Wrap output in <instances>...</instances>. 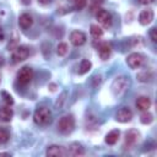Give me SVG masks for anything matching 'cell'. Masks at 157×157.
Returning <instances> with one entry per match:
<instances>
[{"instance_id":"obj_18","label":"cell","mask_w":157,"mask_h":157,"mask_svg":"<svg viewBox=\"0 0 157 157\" xmlns=\"http://www.w3.org/2000/svg\"><path fill=\"white\" fill-rule=\"evenodd\" d=\"M119 137H120V131L117 130V129H114V130L109 131V132L105 135V142H107L108 145H115V144L118 142Z\"/></svg>"},{"instance_id":"obj_20","label":"cell","mask_w":157,"mask_h":157,"mask_svg":"<svg viewBox=\"0 0 157 157\" xmlns=\"http://www.w3.org/2000/svg\"><path fill=\"white\" fill-rule=\"evenodd\" d=\"M152 77H153L152 72L146 71V70H145V71H141V72L137 74V80L141 81V82H148V81L152 80Z\"/></svg>"},{"instance_id":"obj_2","label":"cell","mask_w":157,"mask_h":157,"mask_svg":"<svg viewBox=\"0 0 157 157\" xmlns=\"http://www.w3.org/2000/svg\"><path fill=\"white\" fill-rule=\"evenodd\" d=\"M33 120L38 125H48L52 121V112L47 107H39L34 114H33Z\"/></svg>"},{"instance_id":"obj_14","label":"cell","mask_w":157,"mask_h":157,"mask_svg":"<svg viewBox=\"0 0 157 157\" xmlns=\"http://www.w3.org/2000/svg\"><path fill=\"white\" fill-rule=\"evenodd\" d=\"M18 25L22 29H27L33 25V18L29 13H22L18 17Z\"/></svg>"},{"instance_id":"obj_1","label":"cell","mask_w":157,"mask_h":157,"mask_svg":"<svg viewBox=\"0 0 157 157\" xmlns=\"http://www.w3.org/2000/svg\"><path fill=\"white\" fill-rule=\"evenodd\" d=\"M129 87V80L128 77L125 76H118L114 78L112 86H110V90H112V93L115 96V97H120L123 96L126 90Z\"/></svg>"},{"instance_id":"obj_7","label":"cell","mask_w":157,"mask_h":157,"mask_svg":"<svg viewBox=\"0 0 157 157\" xmlns=\"http://www.w3.org/2000/svg\"><path fill=\"white\" fill-rule=\"evenodd\" d=\"M96 17L98 20V22L104 26V27H109L112 25V15L107 11V10H103V9H98L97 12H96Z\"/></svg>"},{"instance_id":"obj_21","label":"cell","mask_w":157,"mask_h":157,"mask_svg":"<svg viewBox=\"0 0 157 157\" xmlns=\"http://www.w3.org/2000/svg\"><path fill=\"white\" fill-rule=\"evenodd\" d=\"M91 67H92V64H91V61L90 60H82L81 61V64H80V69H78V74H86V72H88L90 70H91Z\"/></svg>"},{"instance_id":"obj_16","label":"cell","mask_w":157,"mask_h":157,"mask_svg":"<svg viewBox=\"0 0 157 157\" xmlns=\"http://www.w3.org/2000/svg\"><path fill=\"white\" fill-rule=\"evenodd\" d=\"M13 112L10 108V105H5V107H0V121H10L12 119Z\"/></svg>"},{"instance_id":"obj_29","label":"cell","mask_w":157,"mask_h":157,"mask_svg":"<svg viewBox=\"0 0 157 157\" xmlns=\"http://www.w3.org/2000/svg\"><path fill=\"white\" fill-rule=\"evenodd\" d=\"M91 1H92V5L93 6H99L101 4H103L104 0H91Z\"/></svg>"},{"instance_id":"obj_31","label":"cell","mask_w":157,"mask_h":157,"mask_svg":"<svg viewBox=\"0 0 157 157\" xmlns=\"http://www.w3.org/2000/svg\"><path fill=\"white\" fill-rule=\"evenodd\" d=\"M4 63H5V60H4V58L0 55V66H2V65H4Z\"/></svg>"},{"instance_id":"obj_28","label":"cell","mask_w":157,"mask_h":157,"mask_svg":"<svg viewBox=\"0 0 157 157\" xmlns=\"http://www.w3.org/2000/svg\"><path fill=\"white\" fill-rule=\"evenodd\" d=\"M141 5H150V4H152L155 0H137Z\"/></svg>"},{"instance_id":"obj_3","label":"cell","mask_w":157,"mask_h":157,"mask_svg":"<svg viewBox=\"0 0 157 157\" xmlns=\"http://www.w3.org/2000/svg\"><path fill=\"white\" fill-rule=\"evenodd\" d=\"M75 128V119L72 115H64L58 123V129L61 134H70Z\"/></svg>"},{"instance_id":"obj_24","label":"cell","mask_w":157,"mask_h":157,"mask_svg":"<svg viewBox=\"0 0 157 157\" xmlns=\"http://www.w3.org/2000/svg\"><path fill=\"white\" fill-rule=\"evenodd\" d=\"M67 44L66 43H59L58 44V48H56V52H58V55L59 56H64L66 53H67Z\"/></svg>"},{"instance_id":"obj_32","label":"cell","mask_w":157,"mask_h":157,"mask_svg":"<svg viewBox=\"0 0 157 157\" xmlns=\"http://www.w3.org/2000/svg\"><path fill=\"white\" fill-rule=\"evenodd\" d=\"M22 1V4H25V5H28L29 2H31V0H21Z\"/></svg>"},{"instance_id":"obj_4","label":"cell","mask_w":157,"mask_h":157,"mask_svg":"<svg viewBox=\"0 0 157 157\" xmlns=\"http://www.w3.org/2000/svg\"><path fill=\"white\" fill-rule=\"evenodd\" d=\"M32 78H33V70L29 66H23L17 72V81L23 86L28 85L32 81Z\"/></svg>"},{"instance_id":"obj_13","label":"cell","mask_w":157,"mask_h":157,"mask_svg":"<svg viewBox=\"0 0 157 157\" xmlns=\"http://www.w3.org/2000/svg\"><path fill=\"white\" fill-rule=\"evenodd\" d=\"M98 54H99V56H101L102 60H108V58L112 54V47H110V44L107 43V42L101 43L99 47H98Z\"/></svg>"},{"instance_id":"obj_11","label":"cell","mask_w":157,"mask_h":157,"mask_svg":"<svg viewBox=\"0 0 157 157\" xmlns=\"http://www.w3.org/2000/svg\"><path fill=\"white\" fill-rule=\"evenodd\" d=\"M66 155H67V151L64 147L58 145H52L47 148V156H50V157H64Z\"/></svg>"},{"instance_id":"obj_19","label":"cell","mask_w":157,"mask_h":157,"mask_svg":"<svg viewBox=\"0 0 157 157\" xmlns=\"http://www.w3.org/2000/svg\"><path fill=\"white\" fill-rule=\"evenodd\" d=\"M90 33L93 38H101L103 36V29L98 25H91L90 27Z\"/></svg>"},{"instance_id":"obj_25","label":"cell","mask_w":157,"mask_h":157,"mask_svg":"<svg viewBox=\"0 0 157 157\" xmlns=\"http://www.w3.org/2000/svg\"><path fill=\"white\" fill-rule=\"evenodd\" d=\"M1 96H2L4 102H5V104H6V105H12V104H13V98H12V96H11V94H9L7 92L2 91V92H1Z\"/></svg>"},{"instance_id":"obj_33","label":"cell","mask_w":157,"mask_h":157,"mask_svg":"<svg viewBox=\"0 0 157 157\" xmlns=\"http://www.w3.org/2000/svg\"><path fill=\"white\" fill-rule=\"evenodd\" d=\"M0 80H1V77H0Z\"/></svg>"},{"instance_id":"obj_23","label":"cell","mask_w":157,"mask_h":157,"mask_svg":"<svg viewBox=\"0 0 157 157\" xmlns=\"http://www.w3.org/2000/svg\"><path fill=\"white\" fill-rule=\"evenodd\" d=\"M10 139V132L7 129L5 128H0V144H5Z\"/></svg>"},{"instance_id":"obj_12","label":"cell","mask_w":157,"mask_h":157,"mask_svg":"<svg viewBox=\"0 0 157 157\" xmlns=\"http://www.w3.org/2000/svg\"><path fill=\"white\" fill-rule=\"evenodd\" d=\"M70 42L75 47L82 45L86 42V34L83 32H81V31H72L71 34H70Z\"/></svg>"},{"instance_id":"obj_30","label":"cell","mask_w":157,"mask_h":157,"mask_svg":"<svg viewBox=\"0 0 157 157\" xmlns=\"http://www.w3.org/2000/svg\"><path fill=\"white\" fill-rule=\"evenodd\" d=\"M38 2L42 4V5H48V4L52 2V0H38Z\"/></svg>"},{"instance_id":"obj_8","label":"cell","mask_w":157,"mask_h":157,"mask_svg":"<svg viewBox=\"0 0 157 157\" xmlns=\"http://www.w3.org/2000/svg\"><path fill=\"white\" fill-rule=\"evenodd\" d=\"M115 119L119 123H129L132 119V112L128 107H123L117 112Z\"/></svg>"},{"instance_id":"obj_9","label":"cell","mask_w":157,"mask_h":157,"mask_svg":"<svg viewBox=\"0 0 157 157\" xmlns=\"http://www.w3.org/2000/svg\"><path fill=\"white\" fill-rule=\"evenodd\" d=\"M140 140V132L136 129H130L125 134V146L131 147Z\"/></svg>"},{"instance_id":"obj_27","label":"cell","mask_w":157,"mask_h":157,"mask_svg":"<svg viewBox=\"0 0 157 157\" xmlns=\"http://www.w3.org/2000/svg\"><path fill=\"white\" fill-rule=\"evenodd\" d=\"M150 37H151L152 42H156V40H157V29H156L155 27L151 28V31H150Z\"/></svg>"},{"instance_id":"obj_10","label":"cell","mask_w":157,"mask_h":157,"mask_svg":"<svg viewBox=\"0 0 157 157\" xmlns=\"http://www.w3.org/2000/svg\"><path fill=\"white\" fill-rule=\"evenodd\" d=\"M153 17H155V13H153V11L151 9L142 10L140 12V15H139V22L142 26H147L153 21Z\"/></svg>"},{"instance_id":"obj_26","label":"cell","mask_w":157,"mask_h":157,"mask_svg":"<svg viewBox=\"0 0 157 157\" xmlns=\"http://www.w3.org/2000/svg\"><path fill=\"white\" fill-rule=\"evenodd\" d=\"M72 1H74V5H75L76 10H82L87 4V0H72Z\"/></svg>"},{"instance_id":"obj_6","label":"cell","mask_w":157,"mask_h":157,"mask_svg":"<svg viewBox=\"0 0 157 157\" xmlns=\"http://www.w3.org/2000/svg\"><path fill=\"white\" fill-rule=\"evenodd\" d=\"M29 55V52H28V48L25 47V45H17L15 49H13V53H12V61L13 63H20V61H23L28 58Z\"/></svg>"},{"instance_id":"obj_22","label":"cell","mask_w":157,"mask_h":157,"mask_svg":"<svg viewBox=\"0 0 157 157\" xmlns=\"http://www.w3.org/2000/svg\"><path fill=\"white\" fill-rule=\"evenodd\" d=\"M140 121H141L142 124H145V125L151 124V123L153 121V115H152L150 112L145 110V112L141 114V117H140Z\"/></svg>"},{"instance_id":"obj_15","label":"cell","mask_w":157,"mask_h":157,"mask_svg":"<svg viewBox=\"0 0 157 157\" xmlns=\"http://www.w3.org/2000/svg\"><path fill=\"white\" fill-rule=\"evenodd\" d=\"M150 107H151V99H150L148 97L141 96V97L137 98V101H136V108H137L139 110L145 112V110H148Z\"/></svg>"},{"instance_id":"obj_5","label":"cell","mask_w":157,"mask_h":157,"mask_svg":"<svg viewBox=\"0 0 157 157\" xmlns=\"http://www.w3.org/2000/svg\"><path fill=\"white\" fill-rule=\"evenodd\" d=\"M126 63L131 69H139L145 63V56L141 53H131L126 58Z\"/></svg>"},{"instance_id":"obj_17","label":"cell","mask_w":157,"mask_h":157,"mask_svg":"<svg viewBox=\"0 0 157 157\" xmlns=\"http://www.w3.org/2000/svg\"><path fill=\"white\" fill-rule=\"evenodd\" d=\"M67 155H71V156H83L85 155V150H83V147L78 142H74V144L70 145V147L67 150Z\"/></svg>"}]
</instances>
